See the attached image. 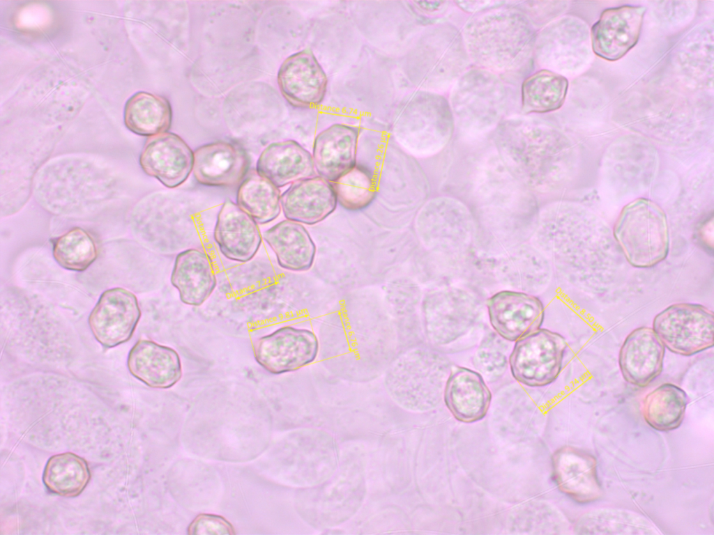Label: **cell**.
<instances>
[{
	"label": "cell",
	"instance_id": "8",
	"mask_svg": "<svg viewBox=\"0 0 714 535\" xmlns=\"http://www.w3.org/2000/svg\"><path fill=\"white\" fill-rule=\"evenodd\" d=\"M252 350L261 368L269 373L280 375L314 362L318 357L319 341L311 329L286 325L257 338Z\"/></svg>",
	"mask_w": 714,
	"mask_h": 535
},
{
	"label": "cell",
	"instance_id": "1",
	"mask_svg": "<svg viewBox=\"0 0 714 535\" xmlns=\"http://www.w3.org/2000/svg\"><path fill=\"white\" fill-rule=\"evenodd\" d=\"M494 147L510 173L531 192L561 189L571 174L570 147L564 135L540 118H505L493 131Z\"/></svg>",
	"mask_w": 714,
	"mask_h": 535
},
{
	"label": "cell",
	"instance_id": "3",
	"mask_svg": "<svg viewBox=\"0 0 714 535\" xmlns=\"http://www.w3.org/2000/svg\"><path fill=\"white\" fill-rule=\"evenodd\" d=\"M462 37L471 63L499 74L519 72L533 61L538 30L520 10L506 5L473 14Z\"/></svg>",
	"mask_w": 714,
	"mask_h": 535
},
{
	"label": "cell",
	"instance_id": "11",
	"mask_svg": "<svg viewBox=\"0 0 714 535\" xmlns=\"http://www.w3.org/2000/svg\"><path fill=\"white\" fill-rule=\"evenodd\" d=\"M277 81L285 100L299 108L319 105L325 98L328 82L321 65L308 49L294 53L284 60Z\"/></svg>",
	"mask_w": 714,
	"mask_h": 535
},
{
	"label": "cell",
	"instance_id": "27",
	"mask_svg": "<svg viewBox=\"0 0 714 535\" xmlns=\"http://www.w3.org/2000/svg\"><path fill=\"white\" fill-rule=\"evenodd\" d=\"M563 75L540 69L529 75L521 86V108L525 114H546L560 109L568 89Z\"/></svg>",
	"mask_w": 714,
	"mask_h": 535
},
{
	"label": "cell",
	"instance_id": "14",
	"mask_svg": "<svg viewBox=\"0 0 714 535\" xmlns=\"http://www.w3.org/2000/svg\"><path fill=\"white\" fill-rule=\"evenodd\" d=\"M193 152L178 134L165 132L150 137L139 156L144 173L168 188L182 185L192 172Z\"/></svg>",
	"mask_w": 714,
	"mask_h": 535
},
{
	"label": "cell",
	"instance_id": "15",
	"mask_svg": "<svg viewBox=\"0 0 714 535\" xmlns=\"http://www.w3.org/2000/svg\"><path fill=\"white\" fill-rule=\"evenodd\" d=\"M665 348L653 328L634 329L623 341L618 353V366L629 384L645 387L663 370Z\"/></svg>",
	"mask_w": 714,
	"mask_h": 535
},
{
	"label": "cell",
	"instance_id": "33",
	"mask_svg": "<svg viewBox=\"0 0 714 535\" xmlns=\"http://www.w3.org/2000/svg\"><path fill=\"white\" fill-rule=\"evenodd\" d=\"M52 254L62 268L82 272L96 261L98 249L93 237L84 229L75 227L54 240Z\"/></svg>",
	"mask_w": 714,
	"mask_h": 535
},
{
	"label": "cell",
	"instance_id": "12",
	"mask_svg": "<svg viewBox=\"0 0 714 535\" xmlns=\"http://www.w3.org/2000/svg\"><path fill=\"white\" fill-rule=\"evenodd\" d=\"M646 7L624 5L603 10L591 28L592 48L599 57L615 61L637 43Z\"/></svg>",
	"mask_w": 714,
	"mask_h": 535
},
{
	"label": "cell",
	"instance_id": "7",
	"mask_svg": "<svg viewBox=\"0 0 714 535\" xmlns=\"http://www.w3.org/2000/svg\"><path fill=\"white\" fill-rule=\"evenodd\" d=\"M567 348L563 336L541 327L517 340L508 357L512 377L531 387L552 384L562 370Z\"/></svg>",
	"mask_w": 714,
	"mask_h": 535
},
{
	"label": "cell",
	"instance_id": "24",
	"mask_svg": "<svg viewBox=\"0 0 714 535\" xmlns=\"http://www.w3.org/2000/svg\"><path fill=\"white\" fill-rule=\"evenodd\" d=\"M170 281L177 290L181 302L192 307L203 304L217 285L211 258L204 251L195 248L184 250L176 256Z\"/></svg>",
	"mask_w": 714,
	"mask_h": 535
},
{
	"label": "cell",
	"instance_id": "21",
	"mask_svg": "<svg viewBox=\"0 0 714 535\" xmlns=\"http://www.w3.org/2000/svg\"><path fill=\"white\" fill-rule=\"evenodd\" d=\"M127 365L135 378L154 389H169L174 386L183 375L178 352L172 347L148 339L136 342L129 352Z\"/></svg>",
	"mask_w": 714,
	"mask_h": 535
},
{
	"label": "cell",
	"instance_id": "16",
	"mask_svg": "<svg viewBox=\"0 0 714 535\" xmlns=\"http://www.w3.org/2000/svg\"><path fill=\"white\" fill-rule=\"evenodd\" d=\"M192 173L195 180L211 187H231L243 180L249 160L238 144L218 141L202 145L193 151Z\"/></svg>",
	"mask_w": 714,
	"mask_h": 535
},
{
	"label": "cell",
	"instance_id": "10",
	"mask_svg": "<svg viewBox=\"0 0 714 535\" xmlns=\"http://www.w3.org/2000/svg\"><path fill=\"white\" fill-rule=\"evenodd\" d=\"M487 308L492 329L510 342L540 329L545 318L540 299L524 292L499 291L487 300Z\"/></svg>",
	"mask_w": 714,
	"mask_h": 535
},
{
	"label": "cell",
	"instance_id": "26",
	"mask_svg": "<svg viewBox=\"0 0 714 535\" xmlns=\"http://www.w3.org/2000/svg\"><path fill=\"white\" fill-rule=\"evenodd\" d=\"M574 530L578 534H660L654 524L644 515L616 508H603L586 512L578 519Z\"/></svg>",
	"mask_w": 714,
	"mask_h": 535
},
{
	"label": "cell",
	"instance_id": "20",
	"mask_svg": "<svg viewBox=\"0 0 714 535\" xmlns=\"http://www.w3.org/2000/svg\"><path fill=\"white\" fill-rule=\"evenodd\" d=\"M357 127L335 123L315 137L312 160L318 176L333 183L356 164Z\"/></svg>",
	"mask_w": 714,
	"mask_h": 535
},
{
	"label": "cell",
	"instance_id": "2",
	"mask_svg": "<svg viewBox=\"0 0 714 535\" xmlns=\"http://www.w3.org/2000/svg\"><path fill=\"white\" fill-rule=\"evenodd\" d=\"M473 206L476 240L503 247L531 238L540 212L533 192L510 173L496 150L480 166Z\"/></svg>",
	"mask_w": 714,
	"mask_h": 535
},
{
	"label": "cell",
	"instance_id": "9",
	"mask_svg": "<svg viewBox=\"0 0 714 535\" xmlns=\"http://www.w3.org/2000/svg\"><path fill=\"white\" fill-rule=\"evenodd\" d=\"M141 317L137 297L116 287L104 291L91 311L88 323L96 340L105 348L122 344L132 337Z\"/></svg>",
	"mask_w": 714,
	"mask_h": 535
},
{
	"label": "cell",
	"instance_id": "6",
	"mask_svg": "<svg viewBox=\"0 0 714 535\" xmlns=\"http://www.w3.org/2000/svg\"><path fill=\"white\" fill-rule=\"evenodd\" d=\"M653 329L670 352L690 357L714 345L713 311L697 303L672 304L655 315Z\"/></svg>",
	"mask_w": 714,
	"mask_h": 535
},
{
	"label": "cell",
	"instance_id": "25",
	"mask_svg": "<svg viewBox=\"0 0 714 535\" xmlns=\"http://www.w3.org/2000/svg\"><path fill=\"white\" fill-rule=\"evenodd\" d=\"M263 238L280 268L292 272H304L312 268L317 247L302 224L282 220L265 231Z\"/></svg>",
	"mask_w": 714,
	"mask_h": 535
},
{
	"label": "cell",
	"instance_id": "31",
	"mask_svg": "<svg viewBox=\"0 0 714 535\" xmlns=\"http://www.w3.org/2000/svg\"><path fill=\"white\" fill-rule=\"evenodd\" d=\"M90 476L86 461L75 453L67 452L54 455L48 459L43 479L51 492L71 497L84 490Z\"/></svg>",
	"mask_w": 714,
	"mask_h": 535
},
{
	"label": "cell",
	"instance_id": "5",
	"mask_svg": "<svg viewBox=\"0 0 714 535\" xmlns=\"http://www.w3.org/2000/svg\"><path fill=\"white\" fill-rule=\"evenodd\" d=\"M614 235L626 260L635 268L654 267L668 255L667 217L651 200L640 198L627 204L615 224Z\"/></svg>",
	"mask_w": 714,
	"mask_h": 535
},
{
	"label": "cell",
	"instance_id": "17",
	"mask_svg": "<svg viewBox=\"0 0 714 535\" xmlns=\"http://www.w3.org/2000/svg\"><path fill=\"white\" fill-rule=\"evenodd\" d=\"M427 237L438 249L453 252L467 248L476 240V226L471 210L451 196L438 198L427 215Z\"/></svg>",
	"mask_w": 714,
	"mask_h": 535
},
{
	"label": "cell",
	"instance_id": "22",
	"mask_svg": "<svg viewBox=\"0 0 714 535\" xmlns=\"http://www.w3.org/2000/svg\"><path fill=\"white\" fill-rule=\"evenodd\" d=\"M255 171L278 188L312 177L316 173L312 154L292 139L268 144L259 155Z\"/></svg>",
	"mask_w": 714,
	"mask_h": 535
},
{
	"label": "cell",
	"instance_id": "32",
	"mask_svg": "<svg viewBox=\"0 0 714 535\" xmlns=\"http://www.w3.org/2000/svg\"><path fill=\"white\" fill-rule=\"evenodd\" d=\"M332 184L337 204L348 211L357 212L365 209L374 201L377 193V182L372 172L357 164Z\"/></svg>",
	"mask_w": 714,
	"mask_h": 535
},
{
	"label": "cell",
	"instance_id": "34",
	"mask_svg": "<svg viewBox=\"0 0 714 535\" xmlns=\"http://www.w3.org/2000/svg\"><path fill=\"white\" fill-rule=\"evenodd\" d=\"M508 4L523 13L538 30L558 15L561 2L518 1Z\"/></svg>",
	"mask_w": 714,
	"mask_h": 535
},
{
	"label": "cell",
	"instance_id": "37",
	"mask_svg": "<svg viewBox=\"0 0 714 535\" xmlns=\"http://www.w3.org/2000/svg\"><path fill=\"white\" fill-rule=\"evenodd\" d=\"M416 6L423 12L429 14L442 15L450 10L453 6L451 1H414Z\"/></svg>",
	"mask_w": 714,
	"mask_h": 535
},
{
	"label": "cell",
	"instance_id": "29",
	"mask_svg": "<svg viewBox=\"0 0 714 535\" xmlns=\"http://www.w3.org/2000/svg\"><path fill=\"white\" fill-rule=\"evenodd\" d=\"M688 403V395L683 389L672 383H664L644 397L642 416L656 431H674L682 424Z\"/></svg>",
	"mask_w": 714,
	"mask_h": 535
},
{
	"label": "cell",
	"instance_id": "23",
	"mask_svg": "<svg viewBox=\"0 0 714 535\" xmlns=\"http://www.w3.org/2000/svg\"><path fill=\"white\" fill-rule=\"evenodd\" d=\"M443 398L453 416L461 422L469 424L485 417L492 394L480 373L469 368L458 367L447 379Z\"/></svg>",
	"mask_w": 714,
	"mask_h": 535
},
{
	"label": "cell",
	"instance_id": "13",
	"mask_svg": "<svg viewBox=\"0 0 714 535\" xmlns=\"http://www.w3.org/2000/svg\"><path fill=\"white\" fill-rule=\"evenodd\" d=\"M552 465L556 486L574 502L590 504L602 496L597 460L589 452L575 447H562L554 453Z\"/></svg>",
	"mask_w": 714,
	"mask_h": 535
},
{
	"label": "cell",
	"instance_id": "18",
	"mask_svg": "<svg viewBox=\"0 0 714 535\" xmlns=\"http://www.w3.org/2000/svg\"><path fill=\"white\" fill-rule=\"evenodd\" d=\"M213 238L225 258L241 263L252 259L261 243L258 224L229 199L222 203L219 210Z\"/></svg>",
	"mask_w": 714,
	"mask_h": 535
},
{
	"label": "cell",
	"instance_id": "19",
	"mask_svg": "<svg viewBox=\"0 0 714 535\" xmlns=\"http://www.w3.org/2000/svg\"><path fill=\"white\" fill-rule=\"evenodd\" d=\"M280 202L287 219L307 225L324 221L337 205L332 183L319 176L292 183L281 194Z\"/></svg>",
	"mask_w": 714,
	"mask_h": 535
},
{
	"label": "cell",
	"instance_id": "35",
	"mask_svg": "<svg viewBox=\"0 0 714 535\" xmlns=\"http://www.w3.org/2000/svg\"><path fill=\"white\" fill-rule=\"evenodd\" d=\"M188 534H235L233 525L221 515L203 513L197 515L188 527Z\"/></svg>",
	"mask_w": 714,
	"mask_h": 535
},
{
	"label": "cell",
	"instance_id": "28",
	"mask_svg": "<svg viewBox=\"0 0 714 535\" xmlns=\"http://www.w3.org/2000/svg\"><path fill=\"white\" fill-rule=\"evenodd\" d=\"M172 109L164 97L138 92L127 101L124 109L126 126L135 134L152 137L167 132L172 123Z\"/></svg>",
	"mask_w": 714,
	"mask_h": 535
},
{
	"label": "cell",
	"instance_id": "4",
	"mask_svg": "<svg viewBox=\"0 0 714 535\" xmlns=\"http://www.w3.org/2000/svg\"><path fill=\"white\" fill-rule=\"evenodd\" d=\"M510 95L499 75L476 66L467 69L448 99L459 137L471 141L493 132L505 118Z\"/></svg>",
	"mask_w": 714,
	"mask_h": 535
},
{
	"label": "cell",
	"instance_id": "36",
	"mask_svg": "<svg viewBox=\"0 0 714 535\" xmlns=\"http://www.w3.org/2000/svg\"><path fill=\"white\" fill-rule=\"evenodd\" d=\"M506 3L507 1H454V3L457 4V6L464 12L473 14L501 7L506 5Z\"/></svg>",
	"mask_w": 714,
	"mask_h": 535
},
{
	"label": "cell",
	"instance_id": "30",
	"mask_svg": "<svg viewBox=\"0 0 714 535\" xmlns=\"http://www.w3.org/2000/svg\"><path fill=\"white\" fill-rule=\"evenodd\" d=\"M279 188L252 171L242 180L236 193V204L257 224L275 219L282 210Z\"/></svg>",
	"mask_w": 714,
	"mask_h": 535
}]
</instances>
